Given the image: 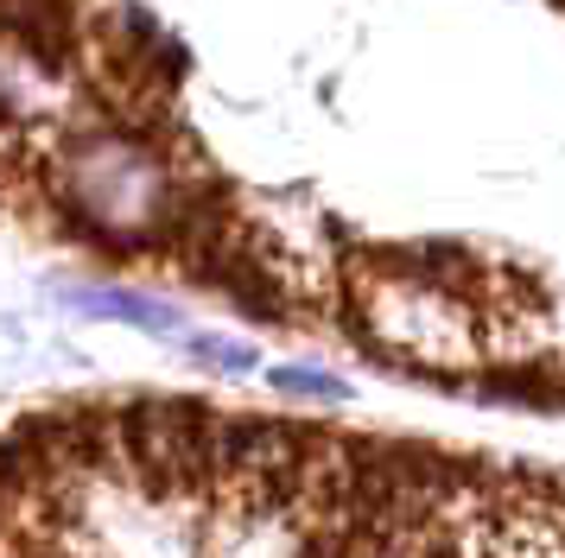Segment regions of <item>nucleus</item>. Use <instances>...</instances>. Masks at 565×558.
Segmentation results:
<instances>
[{
	"label": "nucleus",
	"instance_id": "nucleus-2",
	"mask_svg": "<svg viewBox=\"0 0 565 558\" xmlns=\"http://www.w3.org/2000/svg\"><path fill=\"white\" fill-rule=\"evenodd\" d=\"M184 350L198 355L204 368H230V375H248L255 368V350L248 343H230V336H184Z\"/></svg>",
	"mask_w": 565,
	"mask_h": 558
},
{
	"label": "nucleus",
	"instance_id": "nucleus-1",
	"mask_svg": "<svg viewBox=\"0 0 565 558\" xmlns=\"http://www.w3.org/2000/svg\"><path fill=\"white\" fill-rule=\"evenodd\" d=\"M71 304L89 311V318H115V324L153 330V336H191L179 311H166L159 299H140V292H71Z\"/></svg>",
	"mask_w": 565,
	"mask_h": 558
},
{
	"label": "nucleus",
	"instance_id": "nucleus-3",
	"mask_svg": "<svg viewBox=\"0 0 565 558\" xmlns=\"http://www.w3.org/2000/svg\"><path fill=\"white\" fill-rule=\"evenodd\" d=\"M274 387H286V394H311V400H343V394H350L337 375H311V368H280Z\"/></svg>",
	"mask_w": 565,
	"mask_h": 558
}]
</instances>
